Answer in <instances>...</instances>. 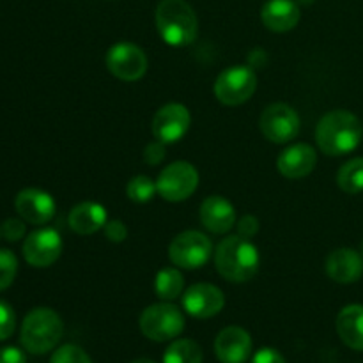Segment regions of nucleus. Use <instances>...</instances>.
Returning <instances> with one entry per match:
<instances>
[{
	"label": "nucleus",
	"instance_id": "f257e3e1",
	"mask_svg": "<svg viewBox=\"0 0 363 363\" xmlns=\"http://www.w3.org/2000/svg\"><path fill=\"white\" fill-rule=\"evenodd\" d=\"M319 149L328 156L350 155L362 142V124L346 110H332L321 117L315 128Z\"/></svg>",
	"mask_w": 363,
	"mask_h": 363
},
{
	"label": "nucleus",
	"instance_id": "f03ea898",
	"mask_svg": "<svg viewBox=\"0 0 363 363\" xmlns=\"http://www.w3.org/2000/svg\"><path fill=\"white\" fill-rule=\"evenodd\" d=\"M259 250L248 238L229 236L220 241L215 252V264L229 282H248L259 269Z\"/></svg>",
	"mask_w": 363,
	"mask_h": 363
},
{
	"label": "nucleus",
	"instance_id": "7ed1b4c3",
	"mask_svg": "<svg viewBox=\"0 0 363 363\" xmlns=\"http://www.w3.org/2000/svg\"><path fill=\"white\" fill-rule=\"evenodd\" d=\"M156 28L167 45L188 46L197 38V14L186 0H162L156 7Z\"/></svg>",
	"mask_w": 363,
	"mask_h": 363
},
{
	"label": "nucleus",
	"instance_id": "20e7f679",
	"mask_svg": "<svg viewBox=\"0 0 363 363\" xmlns=\"http://www.w3.org/2000/svg\"><path fill=\"white\" fill-rule=\"evenodd\" d=\"M64 323L55 311L46 307L34 308L23 319L20 332L21 346L32 354H45L60 342Z\"/></svg>",
	"mask_w": 363,
	"mask_h": 363
},
{
	"label": "nucleus",
	"instance_id": "39448f33",
	"mask_svg": "<svg viewBox=\"0 0 363 363\" xmlns=\"http://www.w3.org/2000/svg\"><path fill=\"white\" fill-rule=\"evenodd\" d=\"M140 332L155 342H167L181 335L184 318L172 303H156L145 308L140 315Z\"/></svg>",
	"mask_w": 363,
	"mask_h": 363
},
{
	"label": "nucleus",
	"instance_id": "423d86ee",
	"mask_svg": "<svg viewBox=\"0 0 363 363\" xmlns=\"http://www.w3.org/2000/svg\"><path fill=\"white\" fill-rule=\"evenodd\" d=\"M213 243L199 230H184L177 234L169 247V257L174 266L183 269H199L209 261Z\"/></svg>",
	"mask_w": 363,
	"mask_h": 363
},
{
	"label": "nucleus",
	"instance_id": "0eeeda50",
	"mask_svg": "<svg viewBox=\"0 0 363 363\" xmlns=\"http://www.w3.org/2000/svg\"><path fill=\"white\" fill-rule=\"evenodd\" d=\"M257 89V77L248 66H233L222 71L215 82V94L220 103L238 106L248 101Z\"/></svg>",
	"mask_w": 363,
	"mask_h": 363
},
{
	"label": "nucleus",
	"instance_id": "6e6552de",
	"mask_svg": "<svg viewBox=\"0 0 363 363\" xmlns=\"http://www.w3.org/2000/svg\"><path fill=\"white\" fill-rule=\"evenodd\" d=\"M199 186V172L191 163L176 162L162 170L156 179V190L165 201H186Z\"/></svg>",
	"mask_w": 363,
	"mask_h": 363
},
{
	"label": "nucleus",
	"instance_id": "1a4fd4ad",
	"mask_svg": "<svg viewBox=\"0 0 363 363\" xmlns=\"http://www.w3.org/2000/svg\"><path fill=\"white\" fill-rule=\"evenodd\" d=\"M259 126L269 142L286 144L300 133V117L293 106L286 103H273L264 108Z\"/></svg>",
	"mask_w": 363,
	"mask_h": 363
},
{
	"label": "nucleus",
	"instance_id": "9d476101",
	"mask_svg": "<svg viewBox=\"0 0 363 363\" xmlns=\"http://www.w3.org/2000/svg\"><path fill=\"white\" fill-rule=\"evenodd\" d=\"M106 67L119 80L135 82L147 71V57L133 43H117L106 53Z\"/></svg>",
	"mask_w": 363,
	"mask_h": 363
},
{
	"label": "nucleus",
	"instance_id": "9b49d317",
	"mask_svg": "<svg viewBox=\"0 0 363 363\" xmlns=\"http://www.w3.org/2000/svg\"><path fill=\"white\" fill-rule=\"evenodd\" d=\"M62 254V238L55 229L34 230L25 238L23 257L34 268H48Z\"/></svg>",
	"mask_w": 363,
	"mask_h": 363
},
{
	"label": "nucleus",
	"instance_id": "f8f14e48",
	"mask_svg": "<svg viewBox=\"0 0 363 363\" xmlns=\"http://www.w3.org/2000/svg\"><path fill=\"white\" fill-rule=\"evenodd\" d=\"M191 117L184 105L169 103L152 117V135L163 144H176L186 135Z\"/></svg>",
	"mask_w": 363,
	"mask_h": 363
},
{
	"label": "nucleus",
	"instance_id": "ddd939ff",
	"mask_svg": "<svg viewBox=\"0 0 363 363\" xmlns=\"http://www.w3.org/2000/svg\"><path fill=\"white\" fill-rule=\"evenodd\" d=\"M14 208L21 220L32 225H45L55 215V201L48 191L25 188L14 199Z\"/></svg>",
	"mask_w": 363,
	"mask_h": 363
},
{
	"label": "nucleus",
	"instance_id": "4468645a",
	"mask_svg": "<svg viewBox=\"0 0 363 363\" xmlns=\"http://www.w3.org/2000/svg\"><path fill=\"white\" fill-rule=\"evenodd\" d=\"M225 305V296L213 284H194L183 294V307L191 318L209 319Z\"/></svg>",
	"mask_w": 363,
	"mask_h": 363
},
{
	"label": "nucleus",
	"instance_id": "2eb2a0df",
	"mask_svg": "<svg viewBox=\"0 0 363 363\" xmlns=\"http://www.w3.org/2000/svg\"><path fill=\"white\" fill-rule=\"evenodd\" d=\"M215 353L220 363H245L252 354L250 335L240 326H227L216 337Z\"/></svg>",
	"mask_w": 363,
	"mask_h": 363
},
{
	"label": "nucleus",
	"instance_id": "dca6fc26",
	"mask_svg": "<svg viewBox=\"0 0 363 363\" xmlns=\"http://www.w3.org/2000/svg\"><path fill=\"white\" fill-rule=\"evenodd\" d=\"M326 273L337 284H354L363 275V255L353 248H337L326 257Z\"/></svg>",
	"mask_w": 363,
	"mask_h": 363
},
{
	"label": "nucleus",
	"instance_id": "f3484780",
	"mask_svg": "<svg viewBox=\"0 0 363 363\" xmlns=\"http://www.w3.org/2000/svg\"><path fill=\"white\" fill-rule=\"evenodd\" d=\"M318 155L308 144H294L284 149L277 160V169L287 179H301L315 169Z\"/></svg>",
	"mask_w": 363,
	"mask_h": 363
},
{
	"label": "nucleus",
	"instance_id": "a211bd4d",
	"mask_svg": "<svg viewBox=\"0 0 363 363\" xmlns=\"http://www.w3.org/2000/svg\"><path fill=\"white\" fill-rule=\"evenodd\" d=\"M201 222L215 234H225L236 223V211L227 199L211 195L201 206Z\"/></svg>",
	"mask_w": 363,
	"mask_h": 363
},
{
	"label": "nucleus",
	"instance_id": "6ab92c4d",
	"mask_svg": "<svg viewBox=\"0 0 363 363\" xmlns=\"http://www.w3.org/2000/svg\"><path fill=\"white\" fill-rule=\"evenodd\" d=\"M262 23L273 32H287L300 21V7L294 0H268L261 11Z\"/></svg>",
	"mask_w": 363,
	"mask_h": 363
},
{
	"label": "nucleus",
	"instance_id": "aec40b11",
	"mask_svg": "<svg viewBox=\"0 0 363 363\" xmlns=\"http://www.w3.org/2000/svg\"><path fill=\"white\" fill-rule=\"evenodd\" d=\"M69 227L80 236H89V234L98 233L99 229L105 227L106 209L98 202H82L74 206L69 213Z\"/></svg>",
	"mask_w": 363,
	"mask_h": 363
},
{
	"label": "nucleus",
	"instance_id": "412c9836",
	"mask_svg": "<svg viewBox=\"0 0 363 363\" xmlns=\"http://www.w3.org/2000/svg\"><path fill=\"white\" fill-rule=\"evenodd\" d=\"M337 333L347 347L363 351V305H347L339 312Z\"/></svg>",
	"mask_w": 363,
	"mask_h": 363
},
{
	"label": "nucleus",
	"instance_id": "4be33fe9",
	"mask_svg": "<svg viewBox=\"0 0 363 363\" xmlns=\"http://www.w3.org/2000/svg\"><path fill=\"white\" fill-rule=\"evenodd\" d=\"M184 279L177 268L160 269L155 279V291L160 300L172 301L183 293Z\"/></svg>",
	"mask_w": 363,
	"mask_h": 363
},
{
	"label": "nucleus",
	"instance_id": "5701e85b",
	"mask_svg": "<svg viewBox=\"0 0 363 363\" xmlns=\"http://www.w3.org/2000/svg\"><path fill=\"white\" fill-rule=\"evenodd\" d=\"M337 184L350 195L363 191V158H353L340 167L337 174Z\"/></svg>",
	"mask_w": 363,
	"mask_h": 363
},
{
	"label": "nucleus",
	"instance_id": "b1692460",
	"mask_svg": "<svg viewBox=\"0 0 363 363\" xmlns=\"http://www.w3.org/2000/svg\"><path fill=\"white\" fill-rule=\"evenodd\" d=\"M163 363H202V350L191 339L176 340L167 347Z\"/></svg>",
	"mask_w": 363,
	"mask_h": 363
},
{
	"label": "nucleus",
	"instance_id": "393cba45",
	"mask_svg": "<svg viewBox=\"0 0 363 363\" xmlns=\"http://www.w3.org/2000/svg\"><path fill=\"white\" fill-rule=\"evenodd\" d=\"M156 183L149 176H137L128 183L126 195L137 204L149 202L156 194Z\"/></svg>",
	"mask_w": 363,
	"mask_h": 363
},
{
	"label": "nucleus",
	"instance_id": "a878e982",
	"mask_svg": "<svg viewBox=\"0 0 363 363\" xmlns=\"http://www.w3.org/2000/svg\"><path fill=\"white\" fill-rule=\"evenodd\" d=\"M18 273V259L7 248H0V291L7 289L14 282Z\"/></svg>",
	"mask_w": 363,
	"mask_h": 363
},
{
	"label": "nucleus",
	"instance_id": "bb28decb",
	"mask_svg": "<svg viewBox=\"0 0 363 363\" xmlns=\"http://www.w3.org/2000/svg\"><path fill=\"white\" fill-rule=\"evenodd\" d=\"M50 363H92L89 354L85 353L82 347L74 346V344H66L60 346L59 350L53 353Z\"/></svg>",
	"mask_w": 363,
	"mask_h": 363
},
{
	"label": "nucleus",
	"instance_id": "cd10ccee",
	"mask_svg": "<svg viewBox=\"0 0 363 363\" xmlns=\"http://www.w3.org/2000/svg\"><path fill=\"white\" fill-rule=\"evenodd\" d=\"M14 328H16V315H14L13 307L0 300V340L9 339Z\"/></svg>",
	"mask_w": 363,
	"mask_h": 363
},
{
	"label": "nucleus",
	"instance_id": "c85d7f7f",
	"mask_svg": "<svg viewBox=\"0 0 363 363\" xmlns=\"http://www.w3.org/2000/svg\"><path fill=\"white\" fill-rule=\"evenodd\" d=\"M25 220L18 218H9L2 223L0 227V233L6 238L7 241H18L25 236Z\"/></svg>",
	"mask_w": 363,
	"mask_h": 363
},
{
	"label": "nucleus",
	"instance_id": "c756f323",
	"mask_svg": "<svg viewBox=\"0 0 363 363\" xmlns=\"http://www.w3.org/2000/svg\"><path fill=\"white\" fill-rule=\"evenodd\" d=\"M105 236L108 238L112 243H121V241L126 240L128 229L121 220H110V222L105 223Z\"/></svg>",
	"mask_w": 363,
	"mask_h": 363
},
{
	"label": "nucleus",
	"instance_id": "7c9ffc66",
	"mask_svg": "<svg viewBox=\"0 0 363 363\" xmlns=\"http://www.w3.org/2000/svg\"><path fill=\"white\" fill-rule=\"evenodd\" d=\"M163 158H165V144H163V142L155 140L145 147L144 151L145 163H149V165H158V163H162Z\"/></svg>",
	"mask_w": 363,
	"mask_h": 363
},
{
	"label": "nucleus",
	"instance_id": "2f4dec72",
	"mask_svg": "<svg viewBox=\"0 0 363 363\" xmlns=\"http://www.w3.org/2000/svg\"><path fill=\"white\" fill-rule=\"evenodd\" d=\"M252 363H286V360H284V357L277 350L264 347V350H259L257 353L254 354Z\"/></svg>",
	"mask_w": 363,
	"mask_h": 363
},
{
	"label": "nucleus",
	"instance_id": "473e14b6",
	"mask_svg": "<svg viewBox=\"0 0 363 363\" xmlns=\"http://www.w3.org/2000/svg\"><path fill=\"white\" fill-rule=\"evenodd\" d=\"M238 230H240V236L243 238H248L250 240L252 236H255L259 230V222L255 216L252 215H247L243 216V218L240 220V223H238Z\"/></svg>",
	"mask_w": 363,
	"mask_h": 363
},
{
	"label": "nucleus",
	"instance_id": "72a5a7b5",
	"mask_svg": "<svg viewBox=\"0 0 363 363\" xmlns=\"http://www.w3.org/2000/svg\"><path fill=\"white\" fill-rule=\"evenodd\" d=\"M0 363H27L23 351L14 346L0 347Z\"/></svg>",
	"mask_w": 363,
	"mask_h": 363
},
{
	"label": "nucleus",
	"instance_id": "f704fd0d",
	"mask_svg": "<svg viewBox=\"0 0 363 363\" xmlns=\"http://www.w3.org/2000/svg\"><path fill=\"white\" fill-rule=\"evenodd\" d=\"M131 363H155V362L149 360V358H137V360H133Z\"/></svg>",
	"mask_w": 363,
	"mask_h": 363
},
{
	"label": "nucleus",
	"instance_id": "c9c22d12",
	"mask_svg": "<svg viewBox=\"0 0 363 363\" xmlns=\"http://www.w3.org/2000/svg\"><path fill=\"white\" fill-rule=\"evenodd\" d=\"M298 2L303 4V6H308V4H312V2H314V0H298Z\"/></svg>",
	"mask_w": 363,
	"mask_h": 363
},
{
	"label": "nucleus",
	"instance_id": "e433bc0d",
	"mask_svg": "<svg viewBox=\"0 0 363 363\" xmlns=\"http://www.w3.org/2000/svg\"><path fill=\"white\" fill-rule=\"evenodd\" d=\"M0 236H2V233H0Z\"/></svg>",
	"mask_w": 363,
	"mask_h": 363
}]
</instances>
